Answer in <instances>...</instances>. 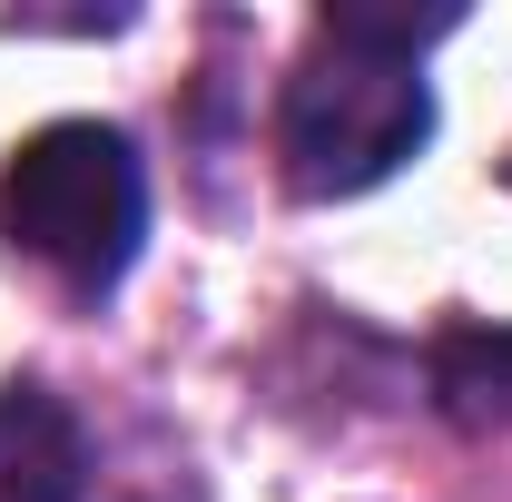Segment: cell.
<instances>
[{
	"label": "cell",
	"instance_id": "obj_1",
	"mask_svg": "<svg viewBox=\"0 0 512 502\" xmlns=\"http://www.w3.org/2000/svg\"><path fill=\"white\" fill-rule=\"evenodd\" d=\"M453 30V10H325L306 60L286 69L276 99V158L296 197H365L384 188L424 138H434V89L424 50Z\"/></svg>",
	"mask_w": 512,
	"mask_h": 502
},
{
	"label": "cell",
	"instance_id": "obj_2",
	"mask_svg": "<svg viewBox=\"0 0 512 502\" xmlns=\"http://www.w3.org/2000/svg\"><path fill=\"white\" fill-rule=\"evenodd\" d=\"M0 237L60 276V296L99 306L148 237V168L109 119H50L0 168Z\"/></svg>",
	"mask_w": 512,
	"mask_h": 502
},
{
	"label": "cell",
	"instance_id": "obj_3",
	"mask_svg": "<svg viewBox=\"0 0 512 502\" xmlns=\"http://www.w3.org/2000/svg\"><path fill=\"white\" fill-rule=\"evenodd\" d=\"M89 434L50 384H0V502H79Z\"/></svg>",
	"mask_w": 512,
	"mask_h": 502
},
{
	"label": "cell",
	"instance_id": "obj_4",
	"mask_svg": "<svg viewBox=\"0 0 512 502\" xmlns=\"http://www.w3.org/2000/svg\"><path fill=\"white\" fill-rule=\"evenodd\" d=\"M444 404L453 414H493V404H512V335H453L444 345Z\"/></svg>",
	"mask_w": 512,
	"mask_h": 502
}]
</instances>
